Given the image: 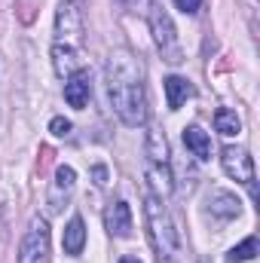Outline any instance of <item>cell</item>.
<instances>
[{"label":"cell","instance_id":"30bf717a","mask_svg":"<svg viewBox=\"0 0 260 263\" xmlns=\"http://www.w3.org/2000/svg\"><path fill=\"white\" fill-rule=\"evenodd\" d=\"M107 233L117 236V239H129L132 236V208L129 202H114L107 208Z\"/></svg>","mask_w":260,"mask_h":263},{"label":"cell","instance_id":"3957f363","mask_svg":"<svg viewBox=\"0 0 260 263\" xmlns=\"http://www.w3.org/2000/svg\"><path fill=\"white\" fill-rule=\"evenodd\" d=\"M150 28H153V37H156V46H159L162 59H165V62H172V65L184 62V55H181V43H178L175 25H172V18H169L165 6L153 3V12H150Z\"/></svg>","mask_w":260,"mask_h":263},{"label":"cell","instance_id":"2e32d148","mask_svg":"<svg viewBox=\"0 0 260 263\" xmlns=\"http://www.w3.org/2000/svg\"><path fill=\"white\" fill-rule=\"evenodd\" d=\"M184 144L193 150L199 159H208V156H211V141H208V135L199 129V126H190V129H184Z\"/></svg>","mask_w":260,"mask_h":263},{"label":"cell","instance_id":"52a82bcc","mask_svg":"<svg viewBox=\"0 0 260 263\" xmlns=\"http://www.w3.org/2000/svg\"><path fill=\"white\" fill-rule=\"evenodd\" d=\"M73 181H77V172L70 165H59L55 168V181H52V190H49V208L59 211L67 202V196L73 193Z\"/></svg>","mask_w":260,"mask_h":263},{"label":"cell","instance_id":"5b68a950","mask_svg":"<svg viewBox=\"0 0 260 263\" xmlns=\"http://www.w3.org/2000/svg\"><path fill=\"white\" fill-rule=\"evenodd\" d=\"M220 165H224V172H227L233 181L254 187V159H251V153H248L245 147H224Z\"/></svg>","mask_w":260,"mask_h":263},{"label":"cell","instance_id":"9c48e42d","mask_svg":"<svg viewBox=\"0 0 260 263\" xmlns=\"http://www.w3.org/2000/svg\"><path fill=\"white\" fill-rule=\"evenodd\" d=\"M205 205H208V214L217 217V220L239 217V199L233 196V193H227V190H211L208 199H205Z\"/></svg>","mask_w":260,"mask_h":263},{"label":"cell","instance_id":"7a4b0ae2","mask_svg":"<svg viewBox=\"0 0 260 263\" xmlns=\"http://www.w3.org/2000/svg\"><path fill=\"white\" fill-rule=\"evenodd\" d=\"M144 217H147V236L153 245V254L159 263H178L181 260V236L175 230V220L159 196L144 199Z\"/></svg>","mask_w":260,"mask_h":263},{"label":"cell","instance_id":"8fae6325","mask_svg":"<svg viewBox=\"0 0 260 263\" xmlns=\"http://www.w3.org/2000/svg\"><path fill=\"white\" fill-rule=\"evenodd\" d=\"M52 65H55V73L59 77H73L77 70H83V62H80V52L67 43H55L52 46Z\"/></svg>","mask_w":260,"mask_h":263},{"label":"cell","instance_id":"5bb4252c","mask_svg":"<svg viewBox=\"0 0 260 263\" xmlns=\"http://www.w3.org/2000/svg\"><path fill=\"white\" fill-rule=\"evenodd\" d=\"M147 162H156V165H169V144L159 132H147Z\"/></svg>","mask_w":260,"mask_h":263},{"label":"cell","instance_id":"8992f818","mask_svg":"<svg viewBox=\"0 0 260 263\" xmlns=\"http://www.w3.org/2000/svg\"><path fill=\"white\" fill-rule=\"evenodd\" d=\"M55 34H59V43L65 40L67 46H73L83 34V15L77 9V3H62L59 12H55Z\"/></svg>","mask_w":260,"mask_h":263},{"label":"cell","instance_id":"277c9868","mask_svg":"<svg viewBox=\"0 0 260 263\" xmlns=\"http://www.w3.org/2000/svg\"><path fill=\"white\" fill-rule=\"evenodd\" d=\"M18 263H49V223L43 217L31 220L18 248Z\"/></svg>","mask_w":260,"mask_h":263},{"label":"cell","instance_id":"6da1fadb","mask_svg":"<svg viewBox=\"0 0 260 263\" xmlns=\"http://www.w3.org/2000/svg\"><path fill=\"white\" fill-rule=\"evenodd\" d=\"M104 80H107V98H110L114 114L132 129L144 126L147 123V95H144V80H141V62L129 49H117L107 59Z\"/></svg>","mask_w":260,"mask_h":263},{"label":"cell","instance_id":"ffe728a7","mask_svg":"<svg viewBox=\"0 0 260 263\" xmlns=\"http://www.w3.org/2000/svg\"><path fill=\"white\" fill-rule=\"evenodd\" d=\"M175 6L181 9V12H199V6H202V0H175Z\"/></svg>","mask_w":260,"mask_h":263},{"label":"cell","instance_id":"44dd1931","mask_svg":"<svg viewBox=\"0 0 260 263\" xmlns=\"http://www.w3.org/2000/svg\"><path fill=\"white\" fill-rule=\"evenodd\" d=\"M92 175H95V184H98V187H104V184H107V168H104V165H95V168H92Z\"/></svg>","mask_w":260,"mask_h":263},{"label":"cell","instance_id":"ba28073f","mask_svg":"<svg viewBox=\"0 0 260 263\" xmlns=\"http://www.w3.org/2000/svg\"><path fill=\"white\" fill-rule=\"evenodd\" d=\"M89 95H92V80H89V73H86V70H77L73 77H67L65 101L70 104V107L83 110V107H86V101H89Z\"/></svg>","mask_w":260,"mask_h":263},{"label":"cell","instance_id":"d6986e66","mask_svg":"<svg viewBox=\"0 0 260 263\" xmlns=\"http://www.w3.org/2000/svg\"><path fill=\"white\" fill-rule=\"evenodd\" d=\"M70 129H73V126H70V120H65V117H55V120L49 123V132H52L55 138H67Z\"/></svg>","mask_w":260,"mask_h":263},{"label":"cell","instance_id":"9a60e30c","mask_svg":"<svg viewBox=\"0 0 260 263\" xmlns=\"http://www.w3.org/2000/svg\"><path fill=\"white\" fill-rule=\"evenodd\" d=\"M147 178H150V184H153V187L159 190V199H162V196H169V193L175 190L169 165H156V162H147Z\"/></svg>","mask_w":260,"mask_h":263},{"label":"cell","instance_id":"ac0fdd59","mask_svg":"<svg viewBox=\"0 0 260 263\" xmlns=\"http://www.w3.org/2000/svg\"><path fill=\"white\" fill-rule=\"evenodd\" d=\"M254 254H257V239H254V236H248L245 242H239L236 248H230L227 260H230V263H245V260H251Z\"/></svg>","mask_w":260,"mask_h":263},{"label":"cell","instance_id":"603a6c76","mask_svg":"<svg viewBox=\"0 0 260 263\" xmlns=\"http://www.w3.org/2000/svg\"><path fill=\"white\" fill-rule=\"evenodd\" d=\"M120 3H129V0H120Z\"/></svg>","mask_w":260,"mask_h":263},{"label":"cell","instance_id":"7402d4cb","mask_svg":"<svg viewBox=\"0 0 260 263\" xmlns=\"http://www.w3.org/2000/svg\"><path fill=\"white\" fill-rule=\"evenodd\" d=\"M120 263H141V260H138V257H123Z\"/></svg>","mask_w":260,"mask_h":263},{"label":"cell","instance_id":"4fadbf2b","mask_svg":"<svg viewBox=\"0 0 260 263\" xmlns=\"http://www.w3.org/2000/svg\"><path fill=\"white\" fill-rule=\"evenodd\" d=\"M62 245H65V254H70V257L83 254V245H86V227H83V217H70Z\"/></svg>","mask_w":260,"mask_h":263},{"label":"cell","instance_id":"7c38bea8","mask_svg":"<svg viewBox=\"0 0 260 263\" xmlns=\"http://www.w3.org/2000/svg\"><path fill=\"white\" fill-rule=\"evenodd\" d=\"M187 98H193L190 80H184V77H165V101H169V110H178Z\"/></svg>","mask_w":260,"mask_h":263},{"label":"cell","instance_id":"e0dca14e","mask_svg":"<svg viewBox=\"0 0 260 263\" xmlns=\"http://www.w3.org/2000/svg\"><path fill=\"white\" fill-rule=\"evenodd\" d=\"M214 126H217V132L220 135H239L242 132V120L236 117V110H227V107H220L217 114H214Z\"/></svg>","mask_w":260,"mask_h":263}]
</instances>
